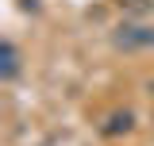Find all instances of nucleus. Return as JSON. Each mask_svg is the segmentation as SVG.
Returning <instances> with one entry per match:
<instances>
[{"instance_id":"obj_4","label":"nucleus","mask_w":154,"mask_h":146,"mask_svg":"<svg viewBox=\"0 0 154 146\" xmlns=\"http://www.w3.org/2000/svg\"><path fill=\"white\" fill-rule=\"evenodd\" d=\"M119 8L131 12V16H146V12L154 8V0H119Z\"/></svg>"},{"instance_id":"obj_1","label":"nucleus","mask_w":154,"mask_h":146,"mask_svg":"<svg viewBox=\"0 0 154 146\" xmlns=\"http://www.w3.org/2000/svg\"><path fill=\"white\" fill-rule=\"evenodd\" d=\"M112 42H116V50H123V54L154 50V27H146V23H123L112 35Z\"/></svg>"},{"instance_id":"obj_2","label":"nucleus","mask_w":154,"mask_h":146,"mask_svg":"<svg viewBox=\"0 0 154 146\" xmlns=\"http://www.w3.org/2000/svg\"><path fill=\"white\" fill-rule=\"evenodd\" d=\"M19 65H23V58H19V46L12 38H4V46H0V81L4 85H12L19 77Z\"/></svg>"},{"instance_id":"obj_3","label":"nucleus","mask_w":154,"mask_h":146,"mask_svg":"<svg viewBox=\"0 0 154 146\" xmlns=\"http://www.w3.org/2000/svg\"><path fill=\"white\" fill-rule=\"evenodd\" d=\"M131 127H135V115H131V111H112V115L100 123V135L119 138V135H131Z\"/></svg>"}]
</instances>
